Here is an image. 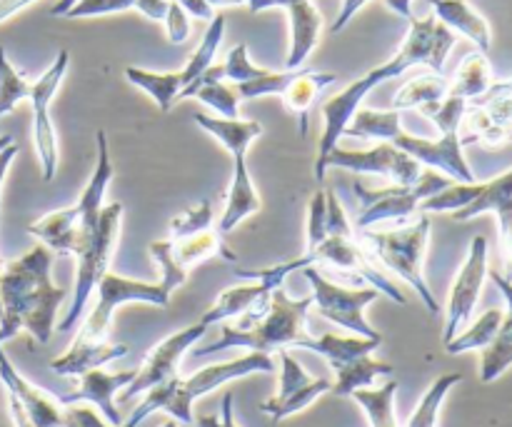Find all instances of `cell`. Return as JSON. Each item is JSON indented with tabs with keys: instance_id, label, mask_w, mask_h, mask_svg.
I'll return each mask as SVG.
<instances>
[{
	"instance_id": "56",
	"label": "cell",
	"mask_w": 512,
	"mask_h": 427,
	"mask_svg": "<svg viewBox=\"0 0 512 427\" xmlns=\"http://www.w3.org/2000/svg\"><path fill=\"white\" fill-rule=\"evenodd\" d=\"M385 5H388L390 10H395L400 18L405 20L413 18V0H385Z\"/></svg>"
},
{
	"instance_id": "45",
	"label": "cell",
	"mask_w": 512,
	"mask_h": 427,
	"mask_svg": "<svg viewBox=\"0 0 512 427\" xmlns=\"http://www.w3.org/2000/svg\"><path fill=\"white\" fill-rule=\"evenodd\" d=\"M298 70H283V73H275V70H268L260 78L248 80V83H238L235 90H238L240 100H255L263 98V95H283V90L288 88L290 80L295 78Z\"/></svg>"
},
{
	"instance_id": "46",
	"label": "cell",
	"mask_w": 512,
	"mask_h": 427,
	"mask_svg": "<svg viewBox=\"0 0 512 427\" xmlns=\"http://www.w3.org/2000/svg\"><path fill=\"white\" fill-rule=\"evenodd\" d=\"M328 235V200L325 190L315 193L308 205V233H305V250H313Z\"/></svg>"
},
{
	"instance_id": "59",
	"label": "cell",
	"mask_w": 512,
	"mask_h": 427,
	"mask_svg": "<svg viewBox=\"0 0 512 427\" xmlns=\"http://www.w3.org/2000/svg\"><path fill=\"white\" fill-rule=\"evenodd\" d=\"M488 93H510L512 95V78L498 80V83H493L488 88Z\"/></svg>"
},
{
	"instance_id": "34",
	"label": "cell",
	"mask_w": 512,
	"mask_h": 427,
	"mask_svg": "<svg viewBox=\"0 0 512 427\" xmlns=\"http://www.w3.org/2000/svg\"><path fill=\"white\" fill-rule=\"evenodd\" d=\"M460 380H463V375L460 373L440 375L438 380H433V383H430V388L425 390L423 398H420L415 413L410 415L408 427H438L440 408H443L448 393L460 383Z\"/></svg>"
},
{
	"instance_id": "7",
	"label": "cell",
	"mask_w": 512,
	"mask_h": 427,
	"mask_svg": "<svg viewBox=\"0 0 512 427\" xmlns=\"http://www.w3.org/2000/svg\"><path fill=\"white\" fill-rule=\"evenodd\" d=\"M453 180L438 170L428 168L410 185H390V188H365L363 183L353 185L355 198L360 200V213L355 218V228L368 230L383 220H410L420 213L423 200L440 193Z\"/></svg>"
},
{
	"instance_id": "62",
	"label": "cell",
	"mask_w": 512,
	"mask_h": 427,
	"mask_svg": "<svg viewBox=\"0 0 512 427\" xmlns=\"http://www.w3.org/2000/svg\"><path fill=\"white\" fill-rule=\"evenodd\" d=\"M10 143H13V138H10V135H0V153H3Z\"/></svg>"
},
{
	"instance_id": "26",
	"label": "cell",
	"mask_w": 512,
	"mask_h": 427,
	"mask_svg": "<svg viewBox=\"0 0 512 427\" xmlns=\"http://www.w3.org/2000/svg\"><path fill=\"white\" fill-rule=\"evenodd\" d=\"M173 253L175 260L180 263V268L190 270L193 265L205 263L210 258H223L228 263H238V255L228 248L225 243V235H220V230H200V233L188 235V238L173 240Z\"/></svg>"
},
{
	"instance_id": "57",
	"label": "cell",
	"mask_w": 512,
	"mask_h": 427,
	"mask_svg": "<svg viewBox=\"0 0 512 427\" xmlns=\"http://www.w3.org/2000/svg\"><path fill=\"white\" fill-rule=\"evenodd\" d=\"M500 245H503V258H505V270H508V275L505 278L512 280V233L508 238L500 240Z\"/></svg>"
},
{
	"instance_id": "3",
	"label": "cell",
	"mask_w": 512,
	"mask_h": 427,
	"mask_svg": "<svg viewBox=\"0 0 512 427\" xmlns=\"http://www.w3.org/2000/svg\"><path fill=\"white\" fill-rule=\"evenodd\" d=\"M310 308H313V295L293 300L283 288H275L268 298L238 315V325H225L218 343L195 350V358L233 348L265 355H273L285 348H298L300 340L308 338L305 320H308Z\"/></svg>"
},
{
	"instance_id": "27",
	"label": "cell",
	"mask_w": 512,
	"mask_h": 427,
	"mask_svg": "<svg viewBox=\"0 0 512 427\" xmlns=\"http://www.w3.org/2000/svg\"><path fill=\"white\" fill-rule=\"evenodd\" d=\"M125 78H128L135 88L148 93L163 113H170V108L178 103L180 93H183L185 88V80L180 70H175V73H153V70L128 65V68H125Z\"/></svg>"
},
{
	"instance_id": "9",
	"label": "cell",
	"mask_w": 512,
	"mask_h": 427,
	"mask_svg": "<svg viewBox=\"0 0 512 427\" xmlns=\"http://www.w3.org/2000/svg\"><path fill=\"white\" fill-rule=\"evenodd\" d=\"M125 303H148L158 305V308H168L170 293L160 283L130 280L108 270L98 283V303H95L93 313L88 315V320H85L75 340L88 345L108 340V330L110 323H113L115 310Z\"/></svg>"
},
{
	"instance_id": "16",
	"label": "cell",
	"mask_w": 512,
	"mask_h": 427,
	"mask_svg": "<svg viewBox=\"0 0 512 427\" xmlns=\"http://www.w3.org/2000/svg\"><path fill=\"white\" fill-rule=\"evenodd\" d=\"M28 235L45 245L55 255H78L88 245L83 233V220H80V208L53 210L40 220L28 225Z\"/></svg>"
},
{
	"instance_id": "43",
	"label": "cell",
	"mask_w": 512,
	"mask_h": 427,
	"mask_svg": "<svg viewBox=\"0 0 512 427\" xmlns=\"http://www.w3.org/2000/svg\"><path fill=\"white\" fill-rule=\"evenodd\" d=\"M213 203L203 200L198 205H190L183 215L170 220V240L188 238V235L200 233V230L213 228Z\"/></svg>"
},
{
	"instance_id": "24",
	"label": "cell",
	"mask_w": 512,
	"mask_h": 427,
	"mask_svg": "<svg viewBox=\"0 0 512 427\" xmlns=\"http://www.w3.org/2000/svg\"><path fill=\"white\" fill-rule=\"evenodd\" d=\"M383 340H370L363 338V335H353V338H345V335H335V333H325L320 338H303L298 343V348L310 350V353H318L323 355L325 360L330 363V368L338 370L343 365H348L350 360H358L363 355H373L375 350L380 348Z\"/></svg>"
},
{
	"instance_id": "17",
	"label": "cell",
	"mask_w": 512,
	"mask_h": 427,
	"mask_svg": "<svg viewBox=\"0 0 512 427\" xmlns=\"http://www.w3.org/2000/svg\"><path fill=\"white\" fill-rule=\"evenodd\" d=\"M263 203H260V195L255 190L253 175L248 168V153H235L233 155V180H230L228 200H225L223 215L218 220L220 235H228L240 220H245L248 215L260 213Z\"/></svg>"
},
{
	"instance_id": "25",
	"label": "cell",
	"mask_w": 512,
	"mask_h": 427,
	"mask_svg": "<svg viewBox=\"0 0 512 427\" xmlns=\"http://www.w3.org/2000/svg\"><path fill=\"white\" fill-rule=\"evenodd\" d=\"M195 123L213 135L230 155L235 153H248L250 143L263 135V125L258 120H243V118H220V115H205L195 113Z\"/></svg>"
},
{
	"instance_id": "44",
	"label": "cell",
	"mask_w": 512,
	"mask_h": 427,
	"mask_svg": "<svg viewBox=\"0 0 512 427\" xmlns=\"http://www.w3.org/2000/svg\"><path fill=\"white\" fill-rule=\"evenodd\" d=\"M218 68H220V78L228 80V83H233V85L248 83V80H255V78H260V75L268 73L265 68H258V65L250 63L248 45L245 43L235 45V48L228 53V58H225Z\"/></svg>"
},
{
	"instance_id": "39",
	"label": "cell",
	"mask_w": 512,
	"mask_h": 427,
	"mask_svg": "<svg viewBox=\"0 0 512 427\" xmlns=\"http://www.w3.org/2000/svg\"><path fill=\"white\" fill-rule=\"evenodd\" d=\"M480 188H483V183H478V180L475 183H450L448 188H443L440 193L423 200L420 213H455V210L473 203L478 198Z\"/></svg>"
},
{
	"instance_id": "2",
	"label": "cell",
	"mask_w": 512,
	"mask_h": 427,
	"mask_svg": "<svg viewBox=\"0 0 512 427\" xmlns=\"http://www.w3.org/2000/svg\"><path fill=\"white\" fill-rule=\"evenodd\" d=\"M53 253L35 245L23 258L0 268V343L28 330L40 345L55 330V313L65 300V288L50 280Z\"/></svg>"
},
{
	"instance_id": "61",
	"label": "cell",
	"mask_w": 512,
	"mask_h": 427,
	"mask_svg": "<svg viewBox=\"0 0 512 427\" xmlns=\"http://www.w3.org/2000/svg\"><path fill=\"white\" fill-rule=\"evenodd\" d=\"M210 5H220V8H230V5H245V0H208Z\"/></svg>"
},
{
	"instance_id": "55",
	"label": "cell",
	"mask_w": 512,
	"mask_h": 427,
	"mask_svg": "<svg viewBox=\"0 0 512 427\" xmlns=\"http://www.w3.org/2000/svg\"><path fill=\"white\" fill-rule=\"evenodd\" d=\"M220 420H223V427H238L233 415V393H225L223 398V410H220Z\"/></svg>"
},
{
	"instance_id": "23",
	"label": "cell",
	"mask_w": 512,
	"mask_h": 427,
	"mask_svg": "<svg viewBox=\"0 0 512 427\" xmlns=\"http://www.w3.org/2000/svg\"><path fill=\"white\" fill-rule=\"evenodd\" d=\"M333 83H338V75L335 73H318V70L300 68L298 73H295V78L290 80L288 88L283 90V95H280V98H283V105L288 108V113H293L295 118H298V128L303 138L308 135V115L315 98Z\"/></svg>"
},
{
	"instance_id": "30",
	"label": "cell",
	"mask_w": 512,
	"mask_h": 427,
	"mask_svg": "<svg viewBox=\"0 0 512 427\" xmlns=\"http://www.w3.org/2000/svg\"><path fill=\"white\" fill-rule=\"evenodd\" d=\"M273 290L265 288L263 283H255V285H238V288H228L220 293V298L215 300L213 308L200 318L203 325H215V323H223L228 318H238L243 315L245 310H250L253 305H258L260 300L268 298Z\"/></svg>"
},
{
	"instance_id": "21",
	"label": "cell",
	"mask_w": 512,
	"mask_h": 427,
	"mask_svg": "<svg viewBox=\"0 0 512 427\" xmlns=\"http://www.w3.org/2000/svg\"><path fill=\"white\" fill-rule=\"evenodd\" d=\"M128 355V345L123 343H110V340H103V343H78L73 340L70 348L65 350L60 358L50 360V370L55 375H63V378H80L88 370L103 368V365L113 363V360H120Z\"/></svg>"
},
{
	"instance_id": "15",
	"label": "cell",
	"mask_w": 512,
	"mask_h": 427,
	"mask_svg": "<svg viewBox=\"0 0 512 427\" xmlns=\"http://www.w3.org/2000/svg\"><path fill=\"white\" fill-rule=\"evenodd\" d=\"M133 378L135 370H125V373H105L103 368L88 370L85 375H80L78 390L63 395L60 403L73 405L85 400V403H93L110 425H123V418H120L118 408H115V393L123 390Z\"/></svg>"
},
{
	"instance_id": "60",
	"label": "cell",
	"mask_w": 512,
	"mask_h": 427,
	"mask_svg": "<svg viewBox=\"0 0 512 427\" xmlns=\"http://www.w3.org/2000/svg\"><path fill=\"white\" fill-rule=\"evenodd\" d=\"M75 3H78V0H60V3L55 5L53 10H50V15H58V18H60V15H65V13H68V10L73 8Z\"/></svg>"
},
{
	"instance_id": "52",
	"label": "cell",
	"mask_w": 512,
	"mask_h": 427,
	"mask_svg": "<svg viewBox=\"0 0 512 427\" xmlns=\"http://www.w3.org/2000/svg\"><path fill=\"white\" fill-rule=\"evenodd\" d=\"M293 3H300V0H245V5H248L253 13H263V10L270 8H290Z\"/></svg>"
},
{
	"instance_id": "19",
	"label": "cell",
	"mask_w": 512,
	"mask_h": 427,
	"mask_svg": "<svg viewBox=\"0 0 512 427\" xmlns=\"http://www.w3.org/2000/svg\"><path fill=\"white\" fill-rule=\"evenodd\" d=\"M288 10L290 20V45L285 55V70H300L310 58L323 35V15L310 0L293 3Z\"/></svg>"
},
{
	"instance_id": "33",
	"label": "cell",
	"mask_w": 512,
	"mask_h": 427,
	"mask_svg": "<svg viewBox=\"0 0 512 427\" xmlns=\"http://www.w3.org/2000/svg\"><path fill=\"white\" fill-rule=\"evenodd\" d=\"M503 318L505 313L500 308L485 310L468 330H460L450 343H445V350H448L450 355H463L470 353V350H485L493 343L495 335H498Z\"/></svg>"
},
{
	"instance_id": "49",
	"label": "cell",
	"mask_w": 512,
	"mask_h": 427,
	"mask_svg": "<svg viewBox=\"0 0 512 427\" xmlns=\"http://www.w3.org/2000/svg\"><path fill=\"white\" fill-rule=\"evenodd\" d=\"M175 3H178L185 13L193 15V18L198 20H208L210 23V20L215 18V8L208 3V0H175Z\"/></svg>"
},
{
	"instance_id": "12",
	"label": "cell",
	"mask_w": 512,
	"mask_h": 427,
	"mask_svg": "<svg viewBox=\"0 0 512 427\" xmlns=\"http://www.w3.org/2000/svg\"><path fill=\"white\" fill-rule=\"evenodd\" d=\"M488 270V240H485V235H475L470 240L468 258L460 265V273L455 275V283L450 288L443 343H450L460 330H465V325H470L473 310L478 305L480 293H483L485 280H488Z\"/></svg>"
},
{
	"instance_id": "8",
	"label": "cell",
	"mask_w": 512,
	"mask_h": 427,
	"mask_svg": "<svg viewBox=\"0 0 512 427\" xmlns=\"http://www.w3.org/2000/svg\"><path fill=\"white\" fill-rule=\"evenodd\" d=\"M120 220H123V203L105 205L103 213H100L98 228H95L93 238H90L88 245L75 255V258H78L75 298H73V305H70V310L65 313V318L60 320L58 325L60 333H70V330L75 328V323H78L80 315H83L90 293L98 288L100 278L110 270V258H113L115 245H118Z\"/></svg>"
},
{
	"instance_id": "18",
	"label": "cell",
	"mask_w": 512,
	"mask_h": 427,
	"mask_svg": "<svg viewBox=\"0 0 512 427\" xmlns=\"http://www.w3.org/2000/svg\"><path fill=\"white\" fill-rule=\"evenodd\" d=\"M485 213H493L495 218H498L500 240L508 238L512 233V170L488 180V183H483V188H480L478 198H475L473 203H468L465 208L455 210V213L450 215H453L458 223H468V220Z\"/></svg>"
},
{
	"instance_id": "11",
	"label": "cell",
	"mask_w": 512,
	"mask_h": 427,
	"mask_svg": "<svg viewBox=\"0 0 512 427\" xmlns=\"http://www.w3.org/2000/svg\"><path fill=\"white\" fill-rule=\"evenodd\" d=\"M68 63V50H60L53 65L35 80L28 98L30 105H33V140L45 183H50L55 178V170H58V138H55L53 120H50V100H53L55 90L60 88L65 73H68Z\"/></svg>"
},
{
	"instance_id": "37",
	"label": "cell",
	"mask_w": 512,
	"mask_h": 427,
	"mask_svg": "<svg viewBox=\"0 0 512 427\" xmlns=\"http://www.w3.org/2000/svg\"><path fill=\"white\" fill-rule=\"evenodd\" d=\"M30 88L33 83L20 70H15V65L5 55V48L0 45V118L13 113L18 103L28 100Z\"/></svg>"
},
{
	"instance_id": "29",
	"label": "cell",
	"mask_w": 512,
	"mask_h": 427,
	"mask_svg": "<svg viewBox=\"0 0 512 427\" xmlns=\"http://www.w3.org/2000/svg\"><path fill=\"white\" fill-rule=\"evenodd\" d=\"M395 373V368L385 360H375L370 355H363L358 360H350L348 365L335 370V383L330 388V393L338 395V398H350L355 390L368 388L378 378H390Z\"/></svg>"
},
{
	"instance_id": "13",
	"label": "cell",
	"mask_w": 512,
	"mask_h": 427,
	"mask_svg": "<svg viewBox=\"0 0 512 427\" xmlns=\"http://www.w3.org/2000/svg\"><path fill=\"white\" fill-rule=\"evenodd\" d=\"M205 333H208V325L198 323V325H190V328L168 335L165 340H160V343L155 345L148 355H145L143 368H140L138 373H135V378L125 385L120 400H123V403H128V400L138 398V395L148 393V390L155 388V385L165 383V380H170L173 375H178L180 358H183V355L188 353L195 343H200Z\"/></svg>"
},
{
	"instance_id": "42",
	"label": "cell",
	"mask_w": 512,
	"mask_h": 427,
	"mask_svg": "<svg viewBox=\"0 0 512 427\" xmlns=\"http://www.w3.org/2000/svg\"><path fill=\"white\" fill-rule=\"evenodd\" d=\"M150 255H153L155 263L160 265V270H163V278H160V285H163L165 290H168L170 295L175 293V290L180 288V285L188 280V270L180 268V263L175 260V253H173V240H153L150 243Z\"/></svg>"
},
{
	"instance_id": "5",
	"label": "cell",
	"mask_w": 512,
	"mask_h": 427,
	"mask_svg": "<svg viewBox=\"0 0 512 427\" xmlns=\"http://www.w3.org/2000/svg\"><path fill=\"white\" fill-rule=\"evenodd\" d=\"M275 360L265 353H248L238 360H228V363H215L208 368L198 370L190 378H178L173 375L165 383L155 385L145 393L143 403L135 408V413L130 415L128 423L120 427H138L148 415L165 410L173 420H178L180 425H193V403L203 395L213 393L220 385L230 383V380L245 378V375L253 373H273Z\"/></svg>"
},
{
	"instance_id": "10",
	"label": "cell",
	"mask_w": 512,
	"mask_h": 427,
	"mask_svg": "<svg viewBox=\"0 0 512 427\" xmlns=\"http://www.w3.org/2000/svg\"><path fill=\"white\" fill-rule=\"evenodd\" d=\"M310 288H313V308L320 318L350 330L353 335H363L370 340H383V335L365 320V308L380 298L375 288H343L325 278L318 268H303Z\"/></svg>"
},
{
	"instance_id": "47",
	"label": "cell",
	"mask_w": 512,
	"mask_h": 427,
	"mask_svg": "<svg viewBox=\"0 0 512 427\" xmlns=\"http://www.w3.org/2000/svg\"><path fill=\"white\" fill-rule=\"evenodd\" d=\"M138 5V0H78L73 8L65 13V18H98V15L123 13Z\"/></svg>"
},
{
	"instance_id": "40",
	"label": "cell",
	"mask_w": 512,
	"mask_h": 427,
	"mask_svg": "<svg viewBox=\"0 0 512 427\" xmlns=\"http://www.w3.org/2000/svg\"><path fill=\"white\" fill-rule=\"evenodd\" d=\"M330 388H333V383H330L328 378H313V383H310L308 388L300 390V393H295L293 398L283 400V403L278 405H260V410H263L265 415H270L273 423H280V420L290 418V415L303 413V410L310 408L320 395L330 393Z\"/></svg>"
},
{
	"instance_id": "32",
	"label": "cell",
	"mask_w": 512,
	"mask_h": 427,
	"mask_svg": "<svg viewBox=\"0 0 512 427\" xmlns=\"http://www.w3.org/2000/svg\"><path fill=\"white\" fill-rule=\"evenodd\" d=\"M398 388V380H388L383 388H360L350 398L365 410L370 427H398V418H395V393H398Z\"/></svg>"
},
{
	"instance_id": "1",
	"label": "cell",
	"mask_w": 512,
	"mask_h": 427,
	"mask_svg": "<svg viewBox=\"0 0 512 427\" xmlns=\"http://www.w3.org/2000/svg\"><path fill=\"white\" fill-rule=\"evenodd\" d=\"M458 43V35L448 28V25L440 23L435 15L428 18H410V30L405 35L403 45L398 48V53L390 60H385L378 68L368 70L363 78L353 80L348 88H343L340 93H335L328 103L323 105V135H320L318 145V158H315V180L325 183V175H328V155L338 148L340 138H343L345 128H348L350 118L358 113L360 103L365 100V95L373 88H378L380 83L390 78H398L405 70L415 68V65H428L433 73H445V60H448L450 50Z\"/></svg>"
},
{
	"instance_id": "63",
	"label": "cell",
	"mask_w": 512,
	"mask_h": 427,
	"mask_svg": "<svg viewBox=\"0 0 512 427\" xmlns=\"http://www.w3.org/2000/svg\"><path fill=\"white\" fill-rule=\"evenodd\" d=\"M160 427H190V425H180L178 420H168V423H163Z\"/></svg>"
},
{
	"instance_id": "36",
	"label": "cell",
	"mask_w": 512,
	"mask_h": 427,
	"mask_svg": "<svg viewBox=\"0 0 512 427\" xmlns=\"http://www.w3.org/2000/svg\"><path fill=\"white\" fill-rule=\"evenodd\" d=\"M183 98H195L203 105L215 110V115L220 118H240V98L238 90L233 85H228L225 80H215V83H203L195 85V88H188L180 93V100Z\"/></svg>"
},
{
	"instance_id": "31",
	"label": "cell",
	"mask_w": 512,
	"mask_h": 427,
	"mask_svg": "<svg viewBox=\"0 0 512 427\" xmlns=\"http://www.w3.org/2000/svg\"><path fill=\"white\" fill-rule=\"evenodd\" d=\"M450 80L440 73H425L418 75V78L408 80L403 88L395 93L393 105L395 110H423L428 108L430 103H438L448 95Z\"/></svg>"
},
{
	"instance_id": "50",
	"label": "cell",
	"mask_w": 512,
	"mask_h": 427,
	"mask_svg": "<svg viewBox=\"0 0 512 427\" xmlns=\"http://www.w3.org/2000/svg\"><path fill=\"white\" fill-rule=\"evenodd\" d=\"M368 3V0H343V5H340V13H338V18H335V23H333V33H340V30L345 28V25L350 23V20L355 18V13H358L360 8H363V5Z\"/></svg>"
},
{
	"instance_id": "51",
	"label": "cell",
	"mask_w": 512,
	"mask_h": 427,
	"mask_svg": "<svg viewBox=\"0 0 512 427\" xmlns=\"http://www.w3.org/2000/svg\"><path fill=\"white\" fill-rule=\"evenodd\" d=\"M168 5H170V0H138L135 10H140V13L150 20H165Z\"/></svg>"
},
{
	"instance_id": "58",
	"label": "cell",
	"mask_w": 512,
	"mask_h": 427,
	"mask_svg": "<svg viewBox=\"0 0 512 427\" xmlns=\"http://www.w3.org/2000/svg\"><path fill=\"white\" fill-rule=\"evenodd\" d=\"M195 423H198V427H223V420L218 415H200Z\"/></svg>"
},
{
	"instance_id": "28",
	"label": "cell",
	"mask_w": 512,
	"mask_h": 427,
	"mask_svg": "<svg viewBox=\"0 0 512 427\" xmlns=\"http://www.w3.org/2000/svg\"><path fill=\"white\" fill-rule=\"evenodd\" d=\"M493 83H495L493 68H490L488 55L480 53V50H475V53L465 55L463 63H460V68H458V73L450 78L448 93L458 95V98L473 103V100H478L480 95L488 93V88Z\"/></svg>"
},
{
	"instance_id": "35",
	"label": "cell",
	"mask_w": 512,
	"mask_h": 427,
	"mask_svg": "<svg viewBox=\"0 0 512 427\" xmlns=\"http://www.w3.org/2000/svg\"><path fill=\"white\" fill-rule=\"evenodd\" d=\"M223 35H225V15L218 13L213 20H210V25H208V30H205L203 40H200L198 50L190 55V60L185 63V68L180 70V73H183V80H185V88H188L193 80H198L200 75H203L205 70L215 63V53H218L220 43H223Z\"/></svg>"
},
{
	"instance_id": "6",
	"label": "cell",
	"mask_w": 512,
	"mask_h": 427,
	"mask_svg": "<svg viewBox=\"0 0 512 427\" xmlns=\"http://www.w3.org/2000/svg\"><path fill=\"white\" fill-rule=\"evenodd\" d=\"M430 228H433L430 213H420L418 218H410L403 228L375 230V233L363 230L360 243L365 245V250H368L370 258H373L375 263L388 268L390 273L398 275L400 280H405V283L418 293V298L423 300L425 308L433 315H438L440 305L438 300H435V295L430 293V285L425 283L423 273Z\"/></svg>"
},
{
	"instance_id": "38",
	"label": "cell",
	"mask_w": 512,
	"mask_h": 427,
	"mask_svg": "<svg viewBox=\"0 0 512 427\" xmlns=\"http://www.w3.org/2000/svg\"><path fill=\"white\" fill-rule=\"evenodd\" d=\"M420 113L438 128L440 135H460L465 113H468V100L448 93L443 100L430 103L428 108H423Z\"/></svg>"
},
{
	"instance_id": "64",
	"label": "cell",
	"mask_w": 512,
	"mask_h": 427,
	"mask_svg": "<svg viewBox=\"0 0 512 427\" xmlns=\"http://www.w3.org/2000/svg\"><path fill=\"white\" fill-rule=\"evenodd\" d=\"M0 268H3V263H0Z\"/></svg>"
},
{
	"instance_id": "54",
	"label": "cell",
	"mask_w": 512,
	"mask_h": 427,
	"mask_svg": "<svg viewBox=\"0 0 512 427\" xmlns=\"http://www.w3.org/2000/svg\"><path fill=\"white\" fill-rule=\"evenodd\" d=\"M8 408H10V418H13V425L15 427H35L28 420V415L23 413V408H20V405H18V400L10 398V395H8Z\"/></svg>"
},
{
	"instance_id": "22",
	"label": "cell",
	"mask_w": 512,
	"mask_h": 427,
	"mask_svg": "<svg viewBox=\"0 0 512 427\" xmlns=\"http://www.w3.org/2000/svg\"><path fill=\"white\" fill-rule=\"evenodd\" d=\"M433 5V15L443 25H448L455 35H465L473 40L480 53L488 55L493 45V30L490 23L468 3V0H428Z\"/></svg>"
},
{
	"instance_id": "14",
	"label": "cell",
	"mask_w": 512,
	"mask_h": 427,
	"mask_svg": "<svg viewBox=\"0 0 512 427\" xmlns=\"http://www.w3.org/2000/svg\"><path fill=\"white\" fill-rule=\"evenodd\" d=\"M328 168H343L353 170V173H368V175H383L395 185H410L420 178L423 165L408 153L398 150L390 143H378L375 148L368 150H348L335 148L328 155Z\"/></svg>"
},
{
	"instance_id": "53",
	"label": "cell",
	"mask_w": 512,
	"mask_h": 427,
	"mask_svg": "<svg viewBox=\"0 0 512 427\" xmlns=\"http://www.w3.org/2000/svg\"><path fill=\"white\" fill-rule=\"evenodd\" d=\"M35 0H0V23L8 18H13L15 13H20L23 8H28Z\"/></svg>"
},
{
	"instance_id": "4",
	"label": "cell",
	"mask_w": 512,
	"mask_h": 427,
	"mask_svg": "<svg viewBox=\"0 0 512 427\" xmlns=\"http://www.w3.org/2000/svg\"><path fill=\"white\" fill-rule=\"evenodd\" d=\"M343 135L390 143L398 150H403V153H408L410 158L418 160L420 165H428V168L448 175L455 183H475V173L470 170L468 160L463 155V140H460V135H440L438 140H430L413 133H405L403 125H400V110L395 108H358V113L350 118Z\"/></svg>"
},
{
	"instance_id": "48",
	"label": "cell",
	"mask_w": 512,
	"mask_h": 427,
	"mask_svg": "<svg viewBox=\"0 0 512 427\" xmlns=\"http://www.w3.org/2000/svg\"><path fill=\"white\" fill-rule=\"evenodd\" d=\"M165 30H168V40L170 43L180 45L188 40L190 35V23H188V13H185L183 8H180L175 0H170L168 5V13H165Z\"/></svg>"
},
{
	"instance_id": "20",
	"label": "cell",
	"mask_w": 512,
	"mask_h": 427,
	"mask_svg": "<svg viewBox=\"0 0 512 427\" xmlns=\"http://www.w3.org/2000/svg\"><path fill=\"white\" fill-rule=\"evenodd\" d=\"M488 278L498 285V290L503 293L505 303H508V315L500 323L498 335L493 338V343L485 350H480V380L485 385L495 383L500 375L512 365V280L500 275L498 270H488Z\"/></svg>"
},
{
	"instance_id": "41",
	"label": "cell",
	"mask_w": 512,
	"mask_h": 427,
	"mask_svg": "<svg viewBox=\"0 0 512 427\" xmlns=\"http://www.w3.org/2000/svg\"><path fill=\"white\" fill-rule=\"evenodd\" d=\"M278 358H280V365H283V370H280V388H278V393H275L273 398L265 400L263 405L283 403V400L293 398L295 393H300V390L308 388V385L313 383V378H310V375L305 373L303 365H300L298 360L288 353V348L278 350Z\"/></svg>"
}]
</instances>
